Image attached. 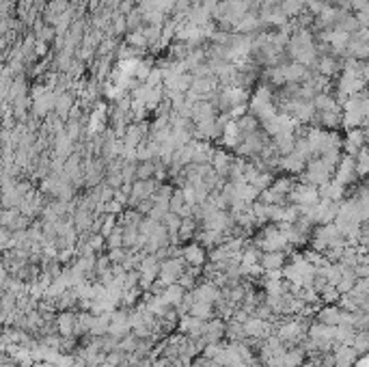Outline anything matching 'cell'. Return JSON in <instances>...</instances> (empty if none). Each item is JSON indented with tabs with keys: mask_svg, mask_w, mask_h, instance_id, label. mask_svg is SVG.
I'll use <instances>...</instances> for the list:
<instances>
[{
	"mask_svg": "<svg viewBox=\"0 0 369 367\" xmlns=\"http://www.w3.org/2000/svg\"><path fill=\"white\" fill-rule=\"evenodd\" d=\"M188 264L184 257H173V259H166L162 261V268H160V281L164 283V285H173V283L179 281V277L186 272Z\"/></svg>",
	"mask_w": 369,
	"mask_h": 367,
	"instance_id": "cell-1",
	"label": "cell"
},
{
	"mask_svg": "<svg viewBox=\"0 0 369 367\" xmlns=\"http://www.w3.org/2000/svg\"><path fill=\"white\" fill-rule=\"evenodd\" d=\"M227 335V324L222 322L220 318H212L205 322V328H203V339L208 344H220V339Z\"/></svg>",
	"mask_w": 369,
	"mask_h": 367,
	"instance_id": "cell-2",
	"label": "cell"
},
{
	"mask_svg": "<svg viewBox=\"0 0 369 367\" xmlns=\"http://www.w3.org/2000/svg\"><path fill=\"white\" fill-rule=\"evenodd\" d=\"M76 322H78L76 313H71V311H63V313L56 318V328H59L61 337L76 335Z\"/></svg>",
	"mask_w": 369,
	"mask_h": 367,
	"instance_id": "cell-3",
	"label": "cell"
},
{
	"mask_svg": "<svg viewBox=\"0 0 369 367\" xmlns=\"http://www.w3.org/2000/svg\"><path fill=\"white\" fill-rule=\"evenodd\" d=\"M184 259L188 266H194V268H201V266L205 264V259H208V255H205V249L199 244H192V246H188V249H184Z\"/></svg>",
	"mask_w": 369,
	"mask_h": 367,
	"instance_id": "cell-4",
	"label": "cell"
},
{
	"mask_svg": "<svg viewBox=\"0 0 369 367\" xmlns=\"http://www.w3.org/2000/svg\"><path fill=\"white\" fill-rule=\"evenodd\" d=\"M283 261H285V253L272 251V253H264L259 264H262V268L266 272H270V270H283Z\"/></svg>",
	"mask_w": 369,
	"mask_h": 367,
	"instance_id": "cell-5",
	"label": "cell"
},
{
	"mask_svg": "<svg viewBox=\"0 0 369 367\" xmlns=\"http://www.w3.org/2000/svg\"><path fill=\"white\" fill-rule=\"evenodd\" d=\"M186 292L188 290H184L182 285H179V283H173V285H166L164 294H162V298H164L168 305L179 307V305H182V300H184V296H186Z\"/></svg>",
	"mask_w": 369,
	"mask_h": 367,
	"instance_id": "cell-6",
	"label": "cell"
},
{
	"mask_svg": "<svg viewBox=\"0 0 369 367\" xmlns=\"http://www.w3.org/2000/svg\"><path fill=\"white\" fill-rule=\"evenodd\" d=\"M214 305L212 302H203V300H196L194 305H192V309H190V316H194V318H199V320H212V316H214Z\"/></svg>",
	"mask_w": 369,
	"mask_h": 367,
	"instance_id": "cell-7",
	"label": "cell"
},
{
	"mask_svg": "<svg viewBox=\"0 0 369 367\" xmlns=\"http://www.w3.org/2000/svg\"><path fill=\"white\" fill-rule=\"evenodd\" d=\"M106 242H108V249H119V246H123V227L117 225L115 231L106 238Z\"/></svg>",
	"mask_w": 369,
	"mask_h": 367,
	"instance_id": "cell-8",
	"label": "cell"
},
{
	"mask_svg": "<svg viewBox=\"0 0 369 367\" xmlns=\"http://www.w3.org/2000/svg\"><path fill=\"white\" fill-rule=\"evenodd\" d=\"M229 164H231V160H229L222 151L214 153V167H216V173H227V171H229Z\"/></svg>",
	"mask_w": 369,
	"mask_h": 367,
	"instance_id": "cell-9",
	"label": "cell"
},
{
	"mask_svg": "<svg viewBox=\"0 0 369 367\" xmlns=\"http://www.w3.org/2000/svg\"><path fill=\"white\" fill-rule=\"evenodd\" d=\"M320 320H322L324 324H337L339 320H341V316L337 313L335 309H324L322 313H320Z\"/></svg>",
	"mask_w": 369,
	"mask_h": 367,
	"instance_id": "cell-10",
	"label": "cell"
},
{
	"mask_svg": "<svg viewBox=\"0 0 369 367\" xmlns=\"http://www.w3.org/2000/svg\"><path fill=\"white\" fill-rule=\"evenodd\" d=\"M128 255L130 253H125L123 246H119V249H110V253H108V257H110L112 264H123L125 259H128Z\"/></svg>",
	"mask_w": 369,
	"mask_h": 367,
	"instance_id": "cell-11",
	"label": "cell"
},
{
	"mask_svg": "<svg viewBox=\"0 0 369 367\" xmlns=\"http://www.w3.org/2000/svg\"><path fill=\"white\" fill-rule=\"evenodd\" d=\"M352 361H354V352L352 350H341L339 356H337L339 367H350V365H352Z\"/></svg>",
	"mask_w": 369,
	"mask_h": 367,
	"instance_id": "cell-12",
	"label": "cell"
},
{
	"mask_svg": "<svg viewBox=\"0 0 369 367\" xmlns=\"http://www.w3.org/2000/svg\"><path fill=\"white\" fill-rule=\"evenodd\" d=\"M298 9H300L298 0H285V3H283V11L285 13H298Z\"/></svg>",
	"mask_w": 369,
	"mask_h": 367,
	"instance_id": "cell-13",
	"label": "cell"
},
{
	"mask_svg": "<svg viewBox=\"0 0 369 367\" xmlns=\"http://www.w3.org/2000/svg\"><path fill=\"white\" fill-rule=\"evenodd\" d=\"M358 164H361V167H358V171H361V173H367V171H369V155L363 153V155H361V162H358Z\"/></svg>",
	"mask_w": 369,
	"mask_h": 367,
	"instance_id": "cell-14",
	"label": "cell"
}]
</instances>
